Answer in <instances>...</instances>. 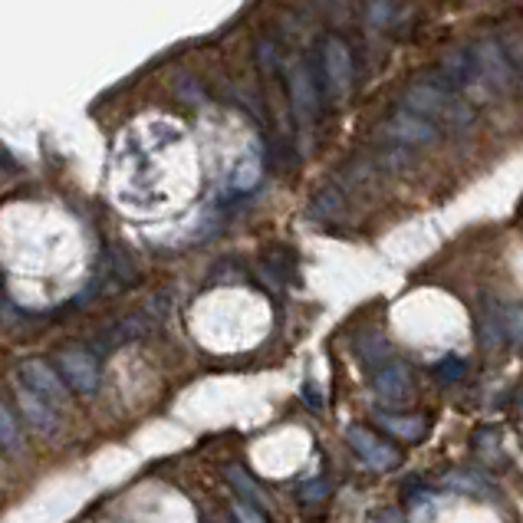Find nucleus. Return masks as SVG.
Here are the masks:
<instances>
[{"mask_svg": "<svg viewBox=\"0 0 523 523\" xmlns=\"http://www.w3.org/2000/svg\"><path fill=\"white\" fill-rule=\"evenodd\" d=\"M231 514H234V520H237V523H267V520H264V514H260L257 507L244 504V500H237V504L231 507Z\"/></svg>", "mask_w": 523, "mask_h": 523, "instance_id": "5701e85b", "label": "nucleus"}, {"mask_svg": "<svg viewBox=\"0 0 523 523\" xmlns=\"http://www.w3.org/2000/svg\"><path fill=\"white\" fill-rule=\"evenodd\" d=\"M178 93H181V96H191V102H195V106H204V96H201V89H198L195 83H191L188 76H185V79H181V83H178Z\"/></svg>", "mask_w": 523, "mask_h": 523, "instance_id": "a878e982", "label": "nucleus"}, {"mask_svg": "<svg viewBox=\"0 0 523 523\" xmlns=\"http://www.w3.org/2000/svg\"><path fill=\"white\" fill-rule=\"evenodd\" d=\"M346 441H349V445H352V451H356L359 458H362V464H366V461L372 458V454H375V451H379V448L385 445L382 438H375L372 431H366V428H362V425H352V428H346Z\"/></svg>", "mask_w": 523, "mask_h": 523, "instance_id": "dca6fc26", "label": "nucleus"}, {"mask_svg": "<svg viewBox=\"0 0 523 523\" xmlns=\"http://www.w3.org/2000/svg\"><path fill=\"white\" fill-rule=\"evenodd\" d=\"M316 102H320V83L310 76V70L300 63L290 73V109L303 129H310L316 119Z\"/></svg>", "mask_w": 523, "mask_h": 523, "instance_id": "39448f33", "label": "nucleus"}, {"mask_svg": "<svg viewBox=\"0 0 523 523\" xmlns=\"http://www.w3.org/2000/svg\"><path fill=\"white\" fill-rule=\"evenodd\" d=\"M402 109L415 112V116H422L435 125L445 122L448 129H464V125L474 122V112L468 102H461L448 86L435 83V79H425V83H415L408 89L402 99Z\"/></svg>", "mask_w": 523, "mask_h": 523, "instance_id": "f257e3e1", "label": "nucleus"}, {"mask_svg": "<svg viewBox=\"0 0 523 523\" xmlns=\"http://www.w3.org/2000/svg\"><path fill=\"white\" fill-rule=\"evenodd\" d=\"M257 63H260V70H264L267 76H274L277 70V50H274V40H257Z\"/></svg>", "mask_w": 523, "mask_h": 523, "instance_id": "4be33fe9", "label": "nucleus"}, {"mask_svg": "<svg viewBox=\"0 0 523 523\" xmlns=\"http://www.w3.org/2000/svg\"><path fill=\"white\" fill-rule=\"evenodd\" d=\"M474 60H477V79L487 83L491 89H507L514 83V63L507 60L500 40H481L474 43Z\"/></svg>", "mask_w": 523, "mask_h": 523, "instance_id": "7ed1b4c3", "label": "nucleus"}, {"mask_svg": "<svg viewBox=\"0 0 523 523\" xmlns=\"http://www.w3.org/2000/svg\"><path fill=\"white\" fill-rule=\"evenodd\" d=\"M372 418H375V425L389 431L392 438L418 441L425 435V418L422 415H399V412H385V408H375Z\"/></svg>", "mask_w": 523, "mask_h": 523, "instance_id": "9d476101", "label": "nucleus"}, {"mask_svg": "<svg viewBox=\"0 0 523 523\" xmlns=\"http://www.w3.org/2000/svg\"><path fill=\"white\" fill-rule=\"evenodd\" d=\"M326 491H329V487H326L323 481H316V484H306L303 491H300V497H303V500H323Z\"/></svg>", "mask_w": 523, "mask_h": 523, "instance_id": "bb28decb", "label": "nucleus"}, {"mask_svg": "<svg viewBox=\"0 0 523 523\" xmlns=\"http://www.w3.org/2000/svg\"><path fill=\"white\" fill-rule=\"evenodd\" d=\"M356 356L362 359V366L366 369H385L389 366V356H392V346H389V339H385L382 329H369V333H362L356 339Z\"/></svg>", "mask_w": 523, "mask_h": 523, "instance_id": "f8f14e48", "label": "nucleus"}, {"mask_svg": "<svg viewBox=\"0 0 523 523\" xmlns=\"http://www.w3.org/2000/svg\"><path fill=\"white\" fill-rule=\"evenodd\" d=\"M56 366H60L63 379L70 382L76 392H96L99 362L89 349H63L60 356H56Z\"/></svg>", "mask_w": 523, "mask_h": 523, "instance_id": "20e7f679", "label": "nucleus"}, {"mask_svg": "<svg viewBox=\"0 0 523 523\" xmlns=\"http://www.w3.org/2000/svg\"><path fill=\"white\" fill-rule=\"evenodd\" d=\"M260 178H264V158L257 152H247L241 162L234 165L231 185H234V191H254L260 185Z\"/></svg>", "mask_w": 523, "mask_h": 523, "instance_id": "4468645a", "label": "nucleus"}, {"mask_svg": "<svg viewBox=\"0 0 523 523\" xmlns=\"http://www.w3.org/2000/svg\"><path fill=\"white\" fill-rule=\"evenodd\" d=\"M17 372H20V382H24L30 392H37L43 402H63L66 399V385L50 362L27 359V362H20Z\"/></svg>", "mask_w": 523, "mask_h": 523, "instance_id": "423d86ee", "label": "nucleus"}, {"mask_svg": "<svg viewBox=\"0 0 523 523\" xmlns=\"http://www.w3.org/2000/svg\"><path fill=\"white\" fill-rule=\"evenodd\" d=\"M109 270L116 274V280L119 283H139V270H135V264H132V257L125 254V250H119V247H112L109 250Z\"/></svg>", "mask_w": 523, "mask_h": 523, "instance_id": "a211bd4d", "label": "nucleus"}, {"mask_svg": "<svg viewBox=\"0 0 523 523\" xmlns=\"http://www.w3.org/2000/svg\"><path fill=\"white\" fill-rule=\"evenodd\" d=\"M17 408L37 431H53L56 428V415H53L50 402H43L37 392L27 389V385H20L17 389Z\"/></svg>", "mask_w": 523, "mask_h": 523, "instance_id": "9b49d317", "label": "nucleus"}, {"mask_svg": "<svg viewBox=\"0 0 523 523\" xmlns=\"http://www.w3.org/2000/svg\"><path fill=\"white\" fill-rule=\"evenodd\" d=\"M464 372H468V362L461 356H445V359L431 362V375H435L441 385H454Z\"/></svg>", "mask_w": 523, "mask_h": 523, "instance_id": "f3484780", "label": "nucleus"}, {"mask_svg": "<svg viewBox=\"0 0 523 523\" xmlns=\"http://www.w3.org/2000/svg\"><path fill=\"white\" fill-rule=\"evenodd\" d=\"M366 14H369V20H372V27H385V24L392 20L395 7H392V4H366Z\"/></svg>", "mask_w": 523, "mask_h": 523, "instance_id": "b1692460", "label": "nucleus"}, {"mask_svg": "<svg viewBox=\"0 0 523 523\" xmlns=\"http://www.w3.org/2000/svg\"><path fill=\"white\" fill-rule=\"evenodd\" d=\"M477 79V60H474V50L464 47V50H451L445 60H441V86H448L451 93L454 89H464L468 83Z\"/></svg>", "mask_w": 523, "mask_h": 523, "instance_id": "1a4fd4ad", "label": "nucleus"}, {"mask_svg": "<svg viewBox=\"0 0 523 523\" xmlns=\"http://www.w3.org/2000/svg\"><path fill=\"white\" fill-rule=\"evenodd\" d=\"M303 402L310 408H316V412H323V392H320V385H316L313 379L303 382Z\"/></svg>", "mask_w": 523, "mask_h": 523, "instance_id": "393cba45", "label": "nucleus"}, {"mask_svg": "<svg viewBox=\"0 0 523 523\" xmlns=\"http://www.w3.org/2000/svg\"><path fill=\"white\" fill-rule=\"evenodd\" d=\"M382 129H385V135H389V139L402 142V145H425V142H431L438 135V125L435 122L415 116V112H408L402 106H399V112H395L389 122L382 125Z\"/></svg>", "mask_w": 523, "mask_h": 523, "instance_id": "0eeeda50", "label": "nucleus"}, {"mask_svg": "<svg viewBox=\"0 0 523 523\" xmlns=\"http://www.w3.org/2000/svg\"><path fill=\"white\" fill-rule=\"evenodd\" d=\"M372 523H402V510H379V514L372 517Z\"/></svg>", "mask_w": 523, "mask_h": 523, "instance_id": "cd10ccee", "label": "nucleus"}, {"mask_svg": "<svg viewBox=\"0 0 523 523\" xmlns=\"http://www.w3.org/2000/svg\"><path fill=\"white\" fill-rule=\"evenodd\" d=\"M320 89L329 96H343L352 83V53L339 37H329L323 43V60H320Z\"/></svg>", "mask_w": 523, "mask_h": 523, "instance_id": "f03ea898", "label": "nucleus"}, {"mask_svg": "<svg viewBox=\"0 0 523 523\" xmlns=\"http://www.w3.org/2000/svg\"><path fill=\"white\" fill-rule=\"evenodd\" d=\"M0 445H4L7 454L17 448V422H14L10 405H4V412H0Z\"/></svg>", "mask_w": 523, "mask_h": 523, "instance_id": "aec40b11", "label": "nucleus"}, {"mask_svg": "<svg viewBox=\"0 0 523 523\" xmlns=\"http://www.w3.org/2000/svg\"><path fill=\"white\" fill-rule=\"evenodd\" d=\"M372 389L385 402H402L408 389H412V372H408L405 362H389V366L372 375Z\"/></svg>", "mask_w": 523, "mask_h": 523, "instance_id": "6e6552de", "label": "nucleus"}, {"mask_svg": "<svg viewBox=\"0 0 523 523\" xmlns=\"http://www.w3.org/2000/svg\"><path fill=\"white\" fill-rule=\"evenodd\" d=\"M500 323H504V336L523 343V310L520 306H507V310L500 313Z\"/></svg>", "mask_w": 523, "mask_h": 523, "instance_id": "412c9836", "label": "nucleus"}, {"mask_svg": "<svg viewBox=\"0 0 523 523\" xmlns=\"http://www.w3.org/2000/svg\"><path fill=\"white\" fill-rule=\"evenodd\" d=\"M477 336H481L484 346H497L500 339H504V323H500V313L491 300H481L477 306Z\"/></svg>", "mask_w": 523, "mask_h": 523, "instance_id": "2eb2a0df", "label": "nucleus"}, {"mask_svg": "<svg viewBox=\"0 0 523 523\" xmlns=\"http://www.w3.org/2000/svg\"><path fill=\"white\" fill-rule=\"evenodd\" d=\"M224 477H227V484L234 487V494L244 500V504L250 507H257V510H267V494L260 491V484L250 477L244 468H237V464H227L224 468Z\"/></svg>", "mask_w": 523, "mask_h": 523, "instance_id": "ddd939ff", "label": "nucleus"}, {"mask_svg": "<svg viewBox=\"0 0 523 523\" xmlns=\"http://www.w3.org/2000/svg\"><path fill=\"white\" fill-rule=\"evenodd\" d=\"M339 208H343V198H339V191L326 188V191H320V195L313 198L310 214H313L316 221H329L333 214H339Z\"/></svg>", "mask_w": 523, "mask_h": 523, "instance_id": "6ab92c4d", "label": "nucleus"}, {"mask_svg": "<svg viewBox=\"0 0 523 523\" xmlns=\"http://www.w3.org/2000/svg\"><path fill=\"white\" fill-rule=\"evenodd\" d=\"M431 497H435V494H422V497H415V500H422V504H425V500H431ZM428 517H431L428 510H418V514H415V520H418V523H425Z\"/></svg>", "mask_w": 523, "mask_h": 523, "instance_id": "c85d7f7f", "label": "nucleus"}]
</instances>
